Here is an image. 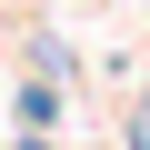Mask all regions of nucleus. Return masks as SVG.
<instances>
[{
	"mask_svg": "<svg viewBox=\"0 0 150 150\" xmlns=\"http://www.w3.org/2000/svg\"><path fill=\"white\" fill-rule=\"evenodd\" d=\"M30 150H40V140H30Z\"/></svg>",
	"mask_w": 150,
	"mask_h": 150,
	"instance_id": "obj_1",
	"label": "nucleus"
}]
</instances>
